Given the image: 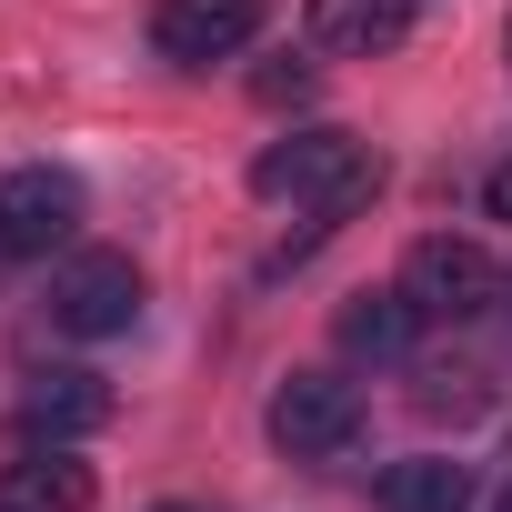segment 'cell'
Segmentation results:
<instances>
[{
	"mask_svg": "<svg viewBox=\"0 0 512 512\" xmlns=\"http://www.w3.org/2000/svg\"><path fill=\"white\" fill-rule=\"evenodd\" d=\"M372 141H352V131H292V141H272L262 161H251V191L262 201H302V211H352V201H372Z\"/></svg>",
	"mask_w": 512,
	"mask_h": 512,
	"instance_id": "1",
	"label": "cell"
},
{
	"mask_svg": "<svg viewBox=\"0 0 512 512\" xmlns=\"http://www.w3.org/2000/svg\"><path fill=\"white\" fill-rule=\"evenodd\" d=\"M402 292H412L422 322H482L502 302V262H492L482 241H462V231H432V241H412Z\"/></svg>",
	"mask_w": 512,
	"mask_h": 512,
	"instance_id": "2",
	"label": "cell"
},
{
	"mask_svg": "<svg viewBox=\"0 0 512 512\" xmlns=\"http://www.w3.org/2000/svg\"><path fill=\"white\" fill-rule=\"evenodd\" d=\"M262 432H272L292 462H342V452L362 442V392H352L342 372H292V382L272 392Z\"/></svg>",
	"mask_w": 512,
	"mask_h": 512,
	"instance_id": "3",
	"label": "cell"
},
{
	"mask_svg": "<svg viewBox=\"0 0 512 512\" xmlns=\"http://www.w3.org/2000/svg\"><path fill=\"white\" fill-rule=\"evenodd\" d=\"M51 322L71 342H111L141 322V262L131 251H71V262L51 272Z\"/></svg>",
	"mask_w": 512,
	"mask_h": 512,
	"instance_id": "4",
	"label": "cell"
},
{
	"mask_svg": "<svg viewBox=\"0 0 512 512\" xmlns=\"http://www.w3.org/2000/svg\"><path fill=\"white\" fill-rule=\"evenodd\" d=\"M71 231H81V181L61 161H21L0 181V251H11V262H41Z\"/></svg>",
	"mask_w": 512,
	"mask_h": 512,
	"instance_id": "5",
	"label": "cell"
},
{
	"mask_svg": "<svg viewBox=\"0 0 512 512\" xmlns=\"http://www.w3.org/2000/svg\"><path fill=\"white\" fill-rule=\"evenodd\" d=\"M262 11L272 0H161L151 11V51L181 61V71H211V61H231L251 31H262Z\"/></svg>",
	"mask_w": 512,
	"mask_h": 512,
	"instance_id": "6",
	"label": "cell"
},
{
	"mask_svg": "<svg viewBox=\"0 0 512 512\" xmlns=\"http://www.w3.org/2000/svg\"><path fill=\"white\" fill-rule=\"evenodd\" d=\"M402 31H412V0H302V41L332 51V61L402 51Z\"/></svg>",
	"mask_w": 512,
	"mask_h": 512,
	"instance_id": "7",
	"label": "cell"
},
{
	"mask_svg": "<svg viewBox=\"0 0 512 512\" xmlns=\"http://www.w3.org/2000/svg\"><path fill=\"white\" fill-rule=\"evenodd\" d=\"M121 402H111V382L101 372H31V392H21V432L31 442H81V432H101Z\"/></svg>",
	"mask_w": 512,
	"mask_h": 512,
	"instance_id": "8",
	"label": "cell"
},
{
	"mask_svg": "<svg viewBox=\"0 0 512 512\" xmlns=\"http://www.w3.org/2000/svg\"><path fill=\"white\" fill-rule=\"evenodd\" d=\"M91 502H101V472L71 442H41L0 472V512H91Z\"/></svg>",
	"mask_w": 512,
	"mask_h": 512,
	"instance_id": "9",
	"label": "cell"
},
{
	"mask_svg": "<svg viewBox=\"0 0 512 512\" xmlns=\"http://www.w3.org/2000/svg\"><path fill=\"white\" fill-rule=\"evenodd\" d=\"M342 352L352 362H402L412 352V332H422V312H412V292L392 282V292H362V302H342Z\"/></svg>",
	"mask_w": 512,
	"mask_h": 512,
	"instance_id": "10",
	"label": "cell"
},
{
	"mask_svg": "<svg viewBox=\"0 0 512 512\" xmlns=\"http://www.w3.org/2000/svg\"><path fill=\"white\" fill-rule=\"evenodd\" d=\"M382 512H472V462L452 452H412L382 472Z\"/></svg>",
	"mask_w": 512,
	"mask_h": 512,
	"instance_id": "11",
	"label": "cell"
},
{
	"mask_svg": "<svg viewBox=\"0 0 512 512\" xmlns=\"http://www.w3.org/2000/svg\"><path fill=\"white\" fill-rule=\"evenodd\" d=\"M482 211H492V221H512V161H492V181H482Z\"/></svg>",
	"mask_w": 512,
	"mask_h": 512,
	"instance_id": "12",
	"label": "cell"
},
{
	"mask_svg": "<svg viewBox=\"0 0 512 512\" xmlns=\"http://www.w3.org/2000/svg\"><path fill=\"white\" fill-rule=\"evenodd\" d=\"M492 512H512V482H502V492H492Z\"/></svg>",
	"mask_w": 512,
	"mask_h": 512,
	"instance_id": "13",
	"label": "cell"
},
{
	"mask_svg": "<svg viewBox=\"0 0 512 512\" xmlns=\"http://www.w3.org/2000/svg\"><path fill=\"white\" fill-rule=\"evenodd\" d=\"M151 512H191V502H151Z\"/></svg>",
	"mask_w": 512,
	"mask_h": 512,
	"instance_id": "14",
	"label": "cell"
},
{
	"mask_svg": "<svg viewBox=\"0 0 512 512\" xmlns=\"http://www.w3.org/2000/svg\"><path fill=\"white\" fill-rule=\"evenodd\" d=\"M502 61H512V31H502Z\"/></svg>",
	"mask_w": 512,
	"mask_h": 512,
	"instance_id": "15",
	"label": "cell"
}]
</instances>
